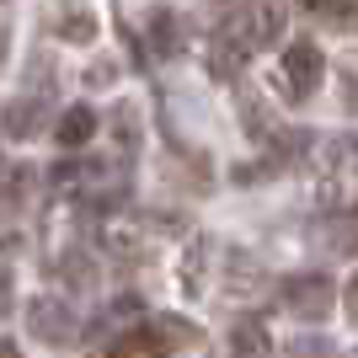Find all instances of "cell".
Returning <instances> with one entry per match:
<instances>
[{"mask_svg":"<svg viewBox=\"0 0 358 358\" xmlns=\"http://www.w3.org/2000/svg\"><path fill=\"white\" fill-rule=\"evenodd\" d=\"M91 134H96V113H91L86 102L64 107V113H59V123H54V139H59L64 150H80V145H91Z\"/></svg>","mask_w":358,"mask_h":358,"instance_id":"obj_8","label":"cell"},{"mask_svg":"<svg viewBox=\"0 0 358 358\" xmlns=\"http://www.w3.org/2000/svg\"><path fill=\"white\" fill-rule=\"evenodd\" d=\"M343 305H348V315L358 321V273H353V278L343 284Z\"/></svg>","mask_w":358,"mask_h":358,"instance_id":"obj_13","label":"cell"},{"mask_svg":"<svg viewBox=\"0 0 358 358\" xmlns=\"http://www.w3.org/2000/svg\"><path fill=\"white\" fill-rule=\"evenodd\" d=\"M0 129H6L11 139H32L38 129H43V96H16V102H6Z\"/></svg>","mask_w":358,"mask_h":358,"instance_id":"obj_7","label":"cell"},{"mask_svg":"<svg viewBox=\"0 0 358 358\" xmlns=\"http://www.w3.org/2000/svg\"><path fill=\"white\" fill-rule=\"evenodd\" d=\"M284 16H289L284 0H246V6L220 27V38H214V59H209L214 75H236L252 54L273 48L284 38Z\"/></svg>","mask_w":358,"mask_h":358,"instance_id":"obj_1","label":"cell"},{"mask_svg":"<svg viewBox=\"0 0 358 358\" xmlns=\"http://www.w3.org/2000/svg\"><path fill=\"white\" fill-rule=\"evenodd\" d=\"M321 75H327V59H321V48H315L310 38H294V43L284 48V91L294 96V102H305V96H315Z\"/></svg>","mask_w":358,"mask_h":358,"instance_id":"obj_4","label":"cell"},{"mask_svg":"<svg viewBox=\"0 0 358 358\" xmlns=\"http://www.w3.org/2000/svg\"><path fill=\"white\" fill-rule=\"evenodd\" d=\"M145 38H150V54H155V59H177L182 48H187V27H182L177 11H150Z\"/></svg>","mask_w":358,"mask_h":358,"instance_id":"obj_6","label":"cell"},{"mask_svg":"<svg viewBox=\"0 0 358 358\" xmlns=\"http://www.w3.org/2000/svg\"><path fill=\"white\" fill-rule=\"evenodd\" d=\"M54 32H59L64 43H91V38H96V16H86V11H59V16H54Z\"/></svg>","mask_w":358,"mask_h":358,"instance_id":"obj_11","label":"cell"},{"mask_svg":"<svg viewBox=\"0 0 358 358\" xmlns=\"http://www.w3.org/2000/svg\"><path fill=\"white\" fill-rule=\"evenodd\" d=\"M0 54H6V27H0Z\"/></svg>","mask_w":358,"mask_h":358,"instance_id":"obj_16","label":"cell"},{"mask_svg":"<svg viewBox=\"0 0 358 358\" xmlns=\"http://www.w3.org/2000/svg\"><path fill=\"white\" fill-rule=\"evenodd\" d=\"M289 358H337V348H331V343H321V337H305V343H294V348H289Z\"/></svg>","mask_w":358,"mask_h":358,"instance_id":"obj_12","label":"cell"},{"mask_svg":"<svg viewBox=\"0 0 358 358\" xmlns=\"http://www.w3.org/2000/svg\"><path fill=\"white\" fill-rule=\"evenodd\" d=\"M113 129H118V161L129 166L139 155V113L134 107H118V113H113Z\"/></svg>","mask_w":358,"mask_h":358,"instance_id":"obj_10","label":"cell"},{"mask_svg":"<svg viewBox=\"0 0 358 358\" xmlns=\"http://www.w3.org/2000/svg\"><path fill=\"white\" fill-rule=\"evenodd\" d=\"M16 305V294H11V273H0V315Z\"/></svg>","mask_w":358,"mask_h":358,"instance_id":"obj_14","label":"cell"},{"mask_svg":"<svg viewBox=\"0 0 358 358\" xmlns=\"http://www.w3.org/2000/svg\"><path fill=\"white\" fill-rule=\"evenodd\" d=\"M0 358H22V348H16V343H6V337H0Z\"/></svg>","mask_w":358,"mask_h":358,"instance_id":"obj_15","label":"cell"},{"mask_svg":"<svg viewBox=\"0 0 358 358\" xmlns=\"http://www.w3.org/2000/svg\"><path fill=\"white\" fill-rule=\"evenodd\" d=\"M198 337H203V331H198L193 321H182V315H155V321L123 327L102 358H171L177 348L198 343Z\"/></svg>","mask_w":358,"mask_h":358,"instance_id":"obj_2","label":"cell"},{"mask_svg":"<svg viewBox=\"0 0 358 358\" xmlns=\"http://www.w3.org/2000/svg\"><path fill=\"white\" fill-rule=\"evenodd\" d=\"M278 299H284V310L299 315V321H327L331 305H337V284H331L327 273H294V278H284Z\"/></svg>","mask_w":358,"mask_h":358,"instance_id":"obj_3","label":"cell"},{"mask_svg":"<svg viewBox=\"0 0 358 358\" xmlns=\"http://www.w3.org/2000/svg\"><path fill=\"white\" fill-rule=\"evenodd\" d=\"M27 327H32V337H43V343H70L75 315H70L64 299H27Z\"/></svg>","mask_w":358,"mask_h":358,"instance_id":"obj_5","label":"cell"},{"mask_svg":"<svg viewBox=\"0 0 358 358\" xmlns=\"http://www.w3.org/2000/svg\"><path fill=\"white\" fill-rule=\"evenodd\" d=\"M230 358H273V337L262 321H236V331H230Z\"/></svg>","mask_w":358,"mask_h":358,"instance_id":"obj_9","label":"cell"}]
</instances>
